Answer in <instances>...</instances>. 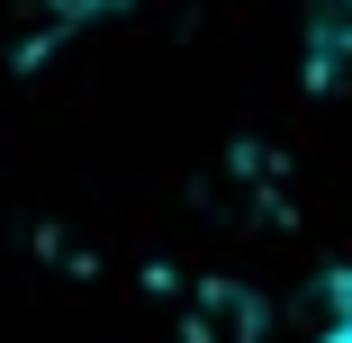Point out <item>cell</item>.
Segmentation results:
<instances>
[{"label":"cell","mask_w":352,"mask_h":343,"mask_svg":"<svg viewBox=\"0 0 352 343\" xmlns=\"http://www.w3.org/2000/svg\"><path fill=\"white\" fill-rule=\"evenodd\" d=\"M316 343H352V307H343V316H334V325H325Z\"/></svg>","instance_id":"obj_1"}]
</instances>
